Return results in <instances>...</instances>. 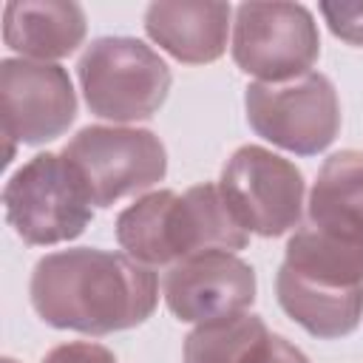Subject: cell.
Returning a JSON list of instances; mask_svg holds the SVG:
<instances>
[{"mask_svg": "<svg viewBox=\"0 0 363 363\" xmlns=\"http://www.w3.org/2000/svg\"><path fill=\"white\" fill-rule=\"evenodd\" d=\"M275 295L281 309L312 337L352 335L363 318V247L303 224L286 241Z\"/></svg>", "mask_w": 363, "mask_h": 363, "instance_id": "cell-3", "label": "cell"}, {"mask_svg": "<svg viewBox=\"0 0 363 363\" xmlns=\"http://www.w3.org/2000/svg\"><path fill=\"white\" fill-rule=\"evenodd\" d=\"M267 335V323L252 312L199 323L184 337V363H244L250 349Z\"/></svg>", "mask_w": 363, "mask_h": 363, "instance_id": "cell-15", "label": "cell"}, {"mask_svg": "<svg viewBox=\"0 0 363 363\" xmlns=\"http://www.w3.org/2000/svg\"><path fill=\"white\" fill-rule=\"evenodd\" d=\"M320 34L301 3H241L233 26L235 65L258 82H289L312 71Z\"/></svg>", "mask_w": 363, "mask_h": 363, "instance_id": "cell-9", "label": "cell"}, {"mask_svg": "<svg viewBox=\"0 0 363 363\" xmlns=\"http://www.w3.org/2000/svg\"><path fill=\"white\" fill-rule=\"evenodd\" d=\"M79 88L94 116L111 122L150 119L167 99V62L136 37H99L77 62Z\"/></svg>", "mask_w": 363, "mask_h": 363, "instance_id": "cell-4", "label": "cell"}, {"mask_svg": "<svg viewBox=\"0 0 363 363\" xmlns=\"http://www.w3.org/2000/svg\"><path fill=\"white\" fill-rule=\"evenodd\" d=\"M9 227L28 247L74 241L94 218L88 190L62 153H37L3 187Z\"/></svg>", "mask_w": 363, "mask_h": 363, "instance_id": "cell-5", "label": "cell"}, {"mask_svg": "<svg viewBox=\"0 0 363 363\" xmlns=\"http://www.w3.org/2000/svg\"><path fill=\"white\" fill-rule=\"evenodd\" d=\"M230 14V3H150L145 11V31L179 62L207 65L227 51Z\"/></svg>", "mask_w": 363, "mask_h": 363, "instance_id": "cell-12", "label": "cell"}, {"mask_svg": "<svg viewBox=\"0 0 363 363\" xmlns=\"http://www.w3.org/2000/svg\"><path fill=\"white\" fill-rule=\"evenodd\" d=\"M0 119L9 156L14 142L45 145L62 136L77 119V94L68 71L57 62L0 60Z\"/></svg>", "mask_w": 363, "mask_h": 363, "instance_id": "cell-10", "label": "cell"}, {"mask_svg": "<svg viewBox=\"0 0 363 363\" xmlns=\"http://www.w3.org/2000/svg\"><path fill=\"white\" fill-rule=\"evenodd\" d=\"M255 301V269L235 252L213 250L179 261L164 275V303L187 323L247 312Z\"/></svg>", "mask_w": 363, "mask_h": 363, "instance_id": "cell-11", "label": "cell"}, {"mask_svg": "<svg viewBox=\"0 0 363 363\" xmlns=\"http://www.w3.org/2000/svg\"><path fill=\"white\" fill-rule=\"evenodd\" d=\"M43 363H116L113 352L99 346V343H91V340H74V343H62V346H54Z\"/></svg>", "mask_w": 363, "mask_h": 363, "instance_id": "cell-18", "label": "cell"}, {"mask_svg": "<svg viewBox=\"0 0 363 363\" xmlns=\"http://www.w3.org/2000/svg\"><path fill=\"white\" fill-rule=\"evenodd\" d=\"M116 241L145 267H173L201 252H238L250 233L230 213L218 184H196L184 193L153 190L116 216Z\"/></svg>", "mask_w": 363, "mask_h": 363, "instance_id": "cell-2", "label": "cell"}, {"mask_svg": "<svg viewBox=\"0 0 363 363\" xmlns=\"http://www.w3.org/2000/svg\"><path fill=\"white\" fill-rule=\"evenodd\" d=\"M244 111L261 139L295 156H318L340 133V99L320 71L289 82H250Z\"/></svg>", "mask_w": 363, "mask_h": 363, "instance_id": "cell-6", "label": "cell"}, {"mask_svg": "<svg viewBox=\"0 0 363 363\" xmlns=\"http://www.w3.org/2000/svg\"><path fill=\"white\" fill-rule=\"evenodd\" d=\"M218 190L247 233L278 238L301 224L306 182L295 162L261 145L238 147L221 167Z\"/></svg>", "mask_w": 363, "mask_h": 363, "instance_id": "cell-8", "label": "cell"}, {"mask_svg": "<svg viewBox=\"0 0 363 363\" xmlns=\"http://www.w3.org/2000/svg\"><path fill=\"white\" fill-rule=\"evenodd\" d=\"M306 224L363 247V150H337L323 162L309 193Z\"/></svg>", "mask_w": 363, "mask_h": 363, "instance_id": "cell-14", "label": "cell"}, {"mask_svg": "<svg viewBox=\"0 0 363 363\" xmlns=\"http://www.w3.org/2000/svg\"><path fill=\"white\" fill-rule=\"evenodd\" d=\"M318 9L335 37L349 45H363V0H323Z\"/></svg>", "mask_w": 363, "mask_h": 363, "instance_id": "cell-16", "label": "cell"}, {"mask_svg": "<svg viewBox=\"0 0 363 363\" xmlns=\"http://www.w3.org/2000/svg\"><path fill=\"white\" fill-rule=\"evenodd\" d=\"M31 306L54 329L111 335L145 323L159 303V278L125 252L77 247L34 264Z\"/></svg>", "mask_w": 363, "mask_h": 363, "instance_id": "cell-1", "label": "cell"}, {"mask_svg": "<svg viewBox=\"0 0 363 363\" xmlns=\"http://www.w3.org/2000/svg\"><path fill=\"white\" fill-rule=\"evenodd\" d=\"M244 363H309V357L298 346H292L286 337L269 332L264 340H258L250 349Z\"/></svg>", "mask_w": 363, "mask_h": 363, "instance_id": "cell-17", "label": "cell"}, {"mask_svg": "<svg viewBox=\"0 0 363 363\" xmlns=\"http://www.w3.org/2000/svg\"><path fill=\"white\" fill-rule=\"evenodd\" d=\"M62 156L79 173L94 207L142 193L167 173V150L147 128L88 125L62 147Z\"/></svg>", "mask_w": 363, "mask_h": 363, "instance_id": "cell-7", "label": "cell"}, {"mask_svg": "<svg viewBox=\"0 0 363 363\" xmlns=\"http://www.w3.org/2000/svg\"><path fill=\"white\" fill-rule=\"evenodd\" d=\"M3 363H17V360H11V357H6V360H3Z\"/></svg>", "mask_w": 363, "mask_h": 363, "instance_id": "cell-19", "label": "cell"}, {"mask_svg": "<svg viewBox=\"0 0 363 363\" xmlns=\"http://www.w3.org/2000/svg\"><path fill=\"white\" fill-rule=\"evenodd\" d=\"M85 31V11L71 0H11L3 9V43L23 60H62L82 45Z\"/></svg>", "mask_w": 363, "mask_h": 363, "instance_id": "cell-13", "label": "cell"}]
</instances>
